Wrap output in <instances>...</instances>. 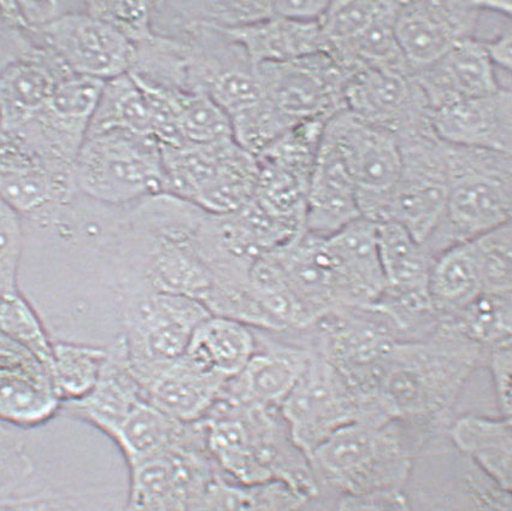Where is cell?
<instances>
[{"mask_svg":"<svg viewBox=\"0 0 512 511\" xmlns=\"http://www.w3.org/2000/svg\"><path fill=\"white\" fill-rule=\"evenodd\" d=\"M23 245V219L0 198V292L19 290Z\"/></svg>","mask_w":512,"mask_h":511,"instance_id":"48","label":"cell"},{"mask_svg":"<svg viewBox=\"0 0 512 511\" xmlns=\"http://www.w3.org/2000/svg\"><path fill=\"white\" fill-rule=\"evenodd\" d=\"M434 111L468 99L492 95L499 84L496 68L479 38L462 41L437 62L414 72Z\"/></svg>","mask_w":512,"mask_h":511,"instance_id":"26","label":"cell"},{"mask_svg":"<svg viewBox=\"0 0 512 511\" xmlns=\"http://www.w3.org/2000/svg\"><path fill=\"white\" fill-rule=\"evenodd\" d=\"M264 485L246 486L220 474L193 499L188 511H262Z\"/></svg>","mask_w":512,"mask_h":511,"instance_id":"46","label":"cell"},{"mask_svg":"<svg viewBox=\"0 0 512 511\" xmlns=\"http://www.w3.org/2000/svg\"><path fill=\"white\" fill-rule=\"evenodd\" d=\"M263 98L291 127L328 121L345 109L347 75L327 54L256 67Z\"/></svg>","mask_w":512,"mask_h":511,"instance_id":"14","label":"cell"},{"mask_svg":"<svg viewBox=\"0 0 512 511\" xmlns=\"http://www.w3.org/2000/svg\"><path fill=\"white\" fill-rule=\"evenodd\" d=\"M300 343L343 375L360 399L362 414L380 405L388 356L402 337L391 317L376 305L341 307L299 333Z\"/></svg>","mask_w":512,"mask_h":511,"instance_id":"6","label":"cell"},{"mask_svg":"<svg viewBox=\"0 0 512 511\" xmlns=\"http://www.w3.org/2000/svg\"><path fill=\"white\" fill-rule=\"evenodd\" d=\"M61 404L49 367L0 332V419L25 431L54 419Z\"/></svg>","mask_w":512,"mask_h":511,"instance_id":"21","label":"cell"},{"mask_svg":"<svg viewBox=\"0 0 512 511\" xmlns=\"http://www.w3.org/2000/svg\"><path fill=\"white\" fill-rule=\"evenodd\" d=\"M74 181L76 191L116 207L166 195L160 146L121 132L87 135L74 163Z\"/></svg>","mask_w":512,"mask_h":511,"instance_id":"7","label":"cell"},{"mask_svg":"<svg viewBox=\"0 0 512 511\" xmlns=\"http://www.w3.org/2000/svg\"><path fill=\"white\" fill-rule=\"evenodd\" d=\"M481 40V39H480ZM488 58L494 68H500L505 72L511 73L512 70V32L511 22L506 23L505 27L491 39L481 40Z\"/></svg>","mask_w":512,"mask_h":511,"instance_id":"53","label":"cell"},{"mask_svg":"<svg viewBox=\"0 0 512 511\" xmlns=\"http://www.w3.org/2000/svg\"><path fill=\"white\" fill-rule=\"evenodd\" d=\"M431 440L402 421H355L308 458L321 491L339 496L404 491L417 456Z\"/></svg>","mask_w":512,"mask_h":511,"instance_id":"4","label":"cell"},{"mask_svg":"<svg viewBox=\"0 0 512 511\" xmlns=\"http://www.w3.org/2000/svg\"><path fill=\"white\" fill-rule=\"evenodd\" d=\"M135 379L146 402L185 424L204 420L228 381L187 355Z\"/></svg>","mask_w":512,"mask_h":511,"instance_id":"24","label":"cell"},{"mask_svg":"<svg viewBox=\"0 0 512 511\" xmlns=\"http://www.w3.org/2000/svg\"><path fill=\"white\" fill-rule=\"evenodd\" d=\"M332 511H413L404 491L340 495Z\"/></svg>","mask_w":512,"mask_h":511,"instance_id":"51","label":"cell"},{"mask_svg":"<svg viewBox=\"0 0 512 511\" xmlns=\"http://www.w3.org/2000/svg\"><path fill=\"white\" fill-rule=\"evenodd\" d=\"M32 41L54 52L70 73L85 78L105 82L133 67L135 46L88 14L85 3L39 29Z\"/></svg>","mask_w":512,"mask_h":511,"instance_id":"17","label":"cell"},{"mask_svg":"<svg viewBox=\"0 0 512 511\" xmlns=\"http://www.w3.org/2000/svg\"><path fill=\"white\" fill-rule=\"evenodd\" d=\"M482 13L480 2H399L394 29L411 70L425 68L475 38Z\"/></svg>","mask_w":512,"mask_h":511,"instance_id":"19","label":"cell"},{"mask_svg":"<svg viewBox=\"0 0 512 511\" xmlns=\"http://www.w3.org/2000/svg\"><path fill=\"white\" fill-rule=\"evenodd\" d=\"M121 308L134 377L184 356L194 330L213 315L196 299L161 292L125 293Z\"/></svg>","mask_w":512,"mask_h":511,"instance_id":"9","label":"cell"},{"mask_svg":"<svg viewBox=\"0 0 512 511\" xmlns=\"http://www.w3.org/2000/svg\"><path fill=\"white\" fill-rule=\"evenodd\" d=\"M391 2H328L319 19L326 54L334 45L346 43L372 25Z\"/></svg>","mask_w":512,"mask_h":511,"instance_id":"44","label":"cell"},{"mask_svg":"<svg viewBox=\"0 0 512 511\" xmlns=\"http://www.w3.org/2000/svg\"><path fill=\"white\" fill-rule=\"evenodd\" d=\"M272 254L279 262L288 286L313 317L314 323L331 310L361 307L353 299L326 238L303 231Z\"/></svg>","mask_w":512,"mask_h":511,"instance_id":"20","label":"cell"},{"mask_svg":"<svg viewBox=\"0 0 512 511\" xmlns=\"http://www.w3.org/2000/svg\"><path fill=\"white\" fill-rule=\"evenodd\" d=\"M108 346L54 342L49 364L52 383L61 402L85 396L97 383Z\"/></svg>","mask_w":512,"mask_h":511,"instance_id":"39","label":"cell"},{"mask_svg":"<svg viewBox=\"0 0 512 511\" xmlns=\"http://www.w3.org/2000/svg\"><path fill=\"white\" fill-rule=\"evenodd\" d=\"M398 143L402 164L384 221L398 223L425 244L443 220L449 195L446 144L435 132Z\"/></svg>","mask_w":512,"mask_h":511,"instance_id":"11","label":"cell"},{"mask_svg":"<svg viewBox=\"0 0 512 511\" xmlns=\"http://www.w3.org/2000/svg\"><path fill=\"white\" fill-rule=\"evenodd\" d=\"M76 193L74 168L47 160L20 134L0 129V198L35 225H55Z\"/></svg>","mask_w":512,"mask_h":511,"instance_id":"12","label":"cell"},{"mask_svg":"<svg viewBox=\"0 0 512 511\" xmlns=\"http://www.w3.org/2000/svg\"><path fill=\"white\" fill-rule=\"evenodd\" d=\"M428 293L440 321L449 320L482 293L481 275L472 240L452 246L432 263Z\"/></svg>","mask_w":512,"mask_h":511,"instance_id":"34","label":"cell"},{"mask_svg":"<svg viewBox=\"0 0 512 511\" xmlns=\"http://www.w3.org/2000/svg\"><path fill=\"white\" fill-rule=\"evenodd\" d=\"M178 126L184 144L205 145L233 138L229 117L204 93L179 92Z\"/></svg>","mask_w":512,"mask_h":511,"instance_id":"42","label":"cell"},{"mask_svg":"<svg viewBox=\"0 0 512 511\" xmlns=\"http://www.w3.org/2000/svg\"><path fill=\"white\" fill-rule=\"evenodd\" d=\"M449 322L468 339L486 350L511 338L512 296L481 293Z\"/></svg>","mask_w":512,"mask_h":511,"instance_id":"40","label":"cell"},{"mask_svg":"<svg viewBox=\"0 0 512 511\" xmlns=\"http://www.w3.org/2000/svg\"><path fill=\"white\" fill-rule=\"evenodd\" d=\"M249 56L253 66L326 54L319 22L272 16L238 28H222Z\"/></svg>","mask_w":512,"mask_h":511,"instance_id":"29","label":"cell"},{"mask_svg":"<svg viewBox=\"0 0 512 511\" xmlns=\"http://www.w3.org/2000/svg\"><path fill=\"white\" fill-rule=\"evenodd\" d=\"M0 332L49 367L54 342L37 310L20 290L0 292Z\"/></svg>","mask_w":512,"mask_h":511,"instance_id":"41","label":"cell"},{"mask_svg":"<svg viewBox=\"0 0 512 511\" xmlns=\"http://www.w3.org/2000/svg\"><path fill=\"white\" fill-rule=\"evenodd\" d=\"M0 511H74V508L60 493L23 489L0 495Z\"/></svg>","mask_w":512,"mask_h":511,"instance_id":"50","label":"cell"},{"mask_svg":"<svg viewBox=\"0 0 512 511\" xmlns=\"http://www.w3.org/2000/svg\"><path fill=\"white\" fill-rule=\"evenodd\" d=\"M103 86L104 81L68 76L38 116L15 133L47 160L74 168Z\"/></svg>","mask_w":512,"mask_h":511,"instance_id":"18","label":"cell"},{"mask_svg":"<svg viewBox=\"0 0 512 511\" xmlns=\"http://www.w3.org/2000/svg\"><path fill=\"white\" fill-rule=\"evenodd\" d=\"M186 425L144 401L133 409L111 440L119 446L127 466L132 467L172 448Z\"/></svg>","mask_w":512,"mask_h":511,"instance_id":"38","label":"cell"},{"mask_svg":"<svg viewBox=\"0 0 512 511\" xmlns=\"http://www.w3.org/2000/svg\"><path fill=\"white\" fill-rule=\"evenodd\" d=\"M33 44L27 35L11 28L0 14V72Z\"/></svg>","mask_w":512,"mask_h":511,"instance_id":"52","label":"cell"},{"mask_svg":"<svg viewBox=\"0 0 512 511\" xmlns=\"http://www.w3.org/2000/svg\"><path fill=\"white\" fill-rule=\"evenodd\" d=\"M432 123L446 144L512 155L510 87L434 111Z\"/></svg>","mask_w":512,"mask_h":511,"instance_id":"27","label":"cell"},{"mask_svg":"<svg viewBox=\"0 0 512 511\" xmlns=\"http://www.w3.org/2000/svg\"><path fill=\"white\" fill-rule=\"evenodd\" d=\"M446 437L458 452L469 458L488 477L512 489L511 417L478 414L455 416Z\"/></svg>","mask_w":512,"mask_h":511,"instance_id":"30","label":"cell"},{"mask_svg":"<svg viewBox=\"0 0 512 511\" xmlns=\"http://www.w3.org/2000/svg\"><path fill=\"white\" fill-rule=\"evenodd\" d=\"M256 350L255 328L211 315L194 330L185 355L229 380L241 373Z\"/></svg>","mask_w":512,"mask_h":511,"instance_id":"32","label":"cell"},{"mask_svg":"<svg viewBox=\"0 0 512 511\" xmlns=\"http://www.w3.org/2000/svg\"><path fill=\"white\" fill-rule=\"evenodd\" d=\"M153 31L162 37L193 23L238 28L274 16L273 2H151Z\"/></svg>","mask_w":512,"mask_h":511,"instance_id":"35","label":"cell"},{"mask_svg":"<svg viewBox=\"0 0 512 511\" xmlns=\"http://www.w3.org/2000/svg\"><path fill=\"white\" fill-rule=\"evenodd\" d=\"M105 132L153 139L149 108L131 73L104 82L87 135Z\"/></svg>","mask_w":512,"mask_h":511,"instance_id":"37","label":"cell"},{"mask_svg":"<svg viewBox=\"0 0 512 511\" xmlns=\"http://www.w3.org/2000/svg\"><path fill=\"white\" fill-rule=\"evenodd\" d=\"M145 398L129 363L125 339L108 345V356L97 383L74 401L63 402L60 414L85 422L113 439L133 409Z\"/></svg>","mask_w":512,"mask_h":511,"instance_id":"25","label":"cell"},{"mask_svg":"<svg viewBox=\"0 0 512 511\" xmlns=\"http://www.w3.org/2000/svg\"><path fill=\"white\" fill-rule=\"evenodd\" d=\"M205 219V211L170 195L135 204L110 242L121 295L161 292L205 305L216 286Z\"/></svg>","mask_w":512,"mask_h":511,"instance_id":"1","label":"cell"},{"mask_svg":"<svg viewBox=\"0 0 512 511\" xmlns=\"http://www.w3.org/2000/svg\"><path fill=\"white\" fill-rule=\"evenodd\" d=\"M70 75L54 52L33 44L0 72V129L17 132L27 126Z\"/></svg>","mask_w":512,"mask_h":511,"instance_id":"23","label":"cell"},{"mask_svg":"<svg viewBox=\"0 0 512 511\" xmlns=\"http://www.w3.org/2000/svg\"><path fill=\"white\" fill-rule=\"evenodd\" d=\"M129 468V491L121 511H188L193 499L219 477L203 422L187 424L163 454Z\"/></svg>","mask_w":512,"mask_h":511,"instance_id":"10","label":"cell"},{"mask_svg":"<svg viewBox=\"0 0 512 511\" xmlns=\"http://www.w3.org/2000/svg\"><path fill=\"white\" fill-rule=\"evenodd\" d=\"M481 275L482 293L512 296L511 222L472 240Z\"/></svg>","mask_w":512,"mask_h":511,"instance_id":"43","label":"cell"},{"mask_svg":"<svg viewBox=\"0 0 512 511\" xmlns=\"http://www.w3.org/2000/svg\"><path fill=\"white\" fill-rule=\"evenodd\" d=\"M360 217L349 169L337 146L323 134L306 197L304 231L328 238Z\"/></svg>","mask_w":512,"mask_h":511,"instance_id":"28","label":"cell"},{"mask_svg":"<svg viewBox=\"0 0 512 511\" xmlns=\"http://www.w3.org/2000/svg\"><path fill=\"white\" fill-rule=\"evenodd\" d=\"M257 350L246 367L223 387V395L244 407L280 408L310 361L311 351L256 330Z\"/></svg>","mask_w":512,"mask_h":511,"instance_id":"22","label":"cell"},{"mask_svg":"<svg viewBox=\"0 0 512 511\" xmlns=\"http://www.w3.org/2000/svg\"><path fill=\"white\" fill-rule=\"evenodd\" d=\"M404 493L413 511H512L511 491L453 448L446 434L417 456Z\"/></svg>","mask_w":512,"mask_h":511,"instance_id":"8","label":"cell"},{"mask_svg":"<svg viewBox=\"0 0 512 511\" xmlns=\"http://www.w3.org/2000/svg\"><path fill=\"white\" fill-rule=\"evenodd\" d=\"M484 361L481 346L441 321L427 336L394 345L379 393L381 407L391 420L428 439L443 436L468 381Z\"/></svg>","mask_w":512,"mask_h":511,"instance_id":"2","label":"cell"},{"mask_svg":"<svg viewBox=\"0 0 512 511\" xmlns=\"http://www.w3.org/2000/svg\"><path fill=\"white\" fill-rule=\"evenodd\" d=\"M345 109L398 140L434 132L433 111L411 70L367 69L351 75Z\"/></svg>","mask_w":512,"mask_h":511,"instance_id":"16","label":"cell"},{"mask_svg":"<svg viewBox=\"0 0 512 511\" xmlns=\"http://www.w3.org/2000/svg\"><path fill=\"white\" fill-rule=\"evenodd\" d=\"M484 366L490 370L499 415L511 417V338L485 350Z\"/></svg>","mask_w":512,"mask_h":511,"instance_id":"49","label":"cell"},{"mask_svg":"<svg viewBox=\"0 0 512 511\" xmlns=\"http://www.w3.org/2000/svg\"><path fill=\"white\" fill-rule=\"evenodd\" d=\"M85 10L107 23L134 46L156 37L151 2H88Z\"/></svg>","mask_w":512,"mask_h":511,"instance_id":"45","label":"cell"},{"mask_svg":"<svg viewBox=\"0 0 512 511\" xmlns=\"http://www.w3.org/2000/svg\"><path fill=\"white\" fill-rule=\"evenodd\" d=\"M202 422L210 455L229 480L282 484L306 499L319 496L309 458L294 443L280 408L221 409Z\"/></svg>","mask_w":512,"mask_h":511,"instance_id":"3","label":"cell"},{"mask_svg":"<svg viewBox=\"0 0 512 511\" xmlns=\"http://www.w3.org/2000/svg\"><path fill=\"white\" fill-rule=\"evenodd\" d=\"M323 134L344 158L362 217L384 221L402 164L398 139L346 109L326 122Z\"/></svg>","mask_w":512,"mask_h":511,"instance_id":"13","label":"cell"},{"mask_svg":"<svg viewBox=\"0 0 512 511\" xmlns=\"http://www.w3.org/2000/svg\"><path fill=\"white\" fill-rule=\"evenodd\" d=\"M398 5L399 2H391L390 7L356 38L328 49L327 55L343 69L347 79L367 69L411 70L394 29Z\"/></svg>","mask_w":512,"mask_h":511,"instance_id":"36","label":"cell"},{"mask_svg":"<svg viewBox=\"0 0 512 511\" xmlns=\"http://www.w3.org/2000/svg\"><path fill=\"white\" fill-rule=\"evenodd\" d=\"M446 160L444 217L422 244L433 261L452 246L506 225L512 216V155L446 144Z\"/></svg>","mask_w":512,"mask_h":511,"instance_id":"5","label":"cell"},{"mask_svg":"<svg viewBox=\"0 0 512 511\" xmlns=\"http://www.w3.org/2000/svg\"><path fill=\"white\" fill-rule=\"evenodd\" d=\"M21 430L0 419V495L26 489L34 463Z\"/></svg>","mask_w":512,"mask_h":511,"instance_id":"47","label":"cell"},{"mask_svg":"<svg viewBox=\"0 0 512 511\" xmlns=\"http://www.w3.org/2000/svg\"><path fill=\"white\" fill-rule=\"evenodd\" d=\"M328 2H304V0H290V2H273L274 15L286 17L297 21H319L325 13Z\"/></svg>","mask_w":512,"mask_h":511,"instance_id":"54","label":"cell"},{"mask_svg":"<svg viewBox=\"0 0 512 511\" xmlns=\"http://www.w3.org/2000/svg\"><path fill=\"white\" fill-rule=\"evenodd\" d=\"M357 305H373L385 289L378 223L360 217L326 238Z\"/></svg>","mask_w":512,"mask_h":511,"instance_id":"31","label":"cell"},{"mask_svg":"<svg viewBox=\"0 0 512 511\" xmlns=\"http://www.w3.org/2000/svg\"><path fill=\"white\" fill-rule=\"evenodd\" d=\"M378 248L385 289L381 295H429L433 260L423 245L392 221L378 223Z\"/></svg>","mask_w":512,"mask_h":511,"instance_id":"33","label":"cell"},{"mask_svg":"<svg viewBox=\"0 0 512 511\" xmlns=\"http://www.w3.org/2000/svg\"><path fill=\"white\" fill-rule=\"evenodd\" d=\"M280 413L294 443L308 456L332 434L360 420L362 407L343 375L311 351L308 366Z\"/></svg>","mask_w":512,"mask_h":511,"instance_id":"15","label":"cell"}]
</instances>
